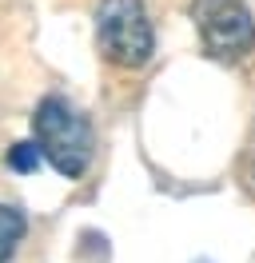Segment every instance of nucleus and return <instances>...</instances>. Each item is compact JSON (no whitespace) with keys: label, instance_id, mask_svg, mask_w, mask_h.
I'll list each match as a JSON object with an SVG mask.
<instances>
[{"label":"nucleus","instance_id":"5","mask_svg":"<svg viewBox=\"0 0 255 263\" xmlns=\"http://www.w3.org/2000/svg\"><path fill=\"white\" fill-rule=\"evenodd\" d=\"M40 164H44V152H40V144H36V140H20V144H12V148H8V167H12V172H20V176L36 172Z\"/></svg>","mask_w":255,"mask_h":263},{"label":"nucleus","instance_id":"4","mask_svg":"<svg viewBox=\"0 0 255 263\" xmlns=\"http://www.w3.org/2000/svg\"><path fill=\"white\" fill-rule=\"evenodd\" d=\"M20 239H24V212L12 203H0V263L12 259Z\"/></svg>","mask_w":255,"mask_h":263},{"label":"nucleus","instance_id":"6","mask_svg":"<svg viewBox=\"0 0 255 263\" xmlns=\"http://www.w3.org/2000/svg\"><path fill=\"white\" fill-rule=\"evenodd\" d=\"M239 180H243V187L255 196V140H251V148L243 152V164H239Z\"/></svg>","mask_w":255,"mask_h":263},{"label":"nucleus","instance_id":"2","mask_svg":"<svg viewBox=\"0 0 255 263\" xmlns=\"http://www.w3.org/2000/svg\"><path fill=\"white\" fill-rule=\"evenodd\" d=\"M96 48L116 68H143L156 52V32L143 0H100L96 8Z\"/></svg>","mask_w":255,"mask_h":263},{"label":"nucleus","instance_id":"3","mask_svg":"<svg viewBox=\"0 0 255 263\" xmlns=\"http://www.w3.org/2000/svg\"><path fill=\"white\" fill-rule=\"evenodd\" d=\"M191 20L211 60L239 64L255 52V20L243 0H191Z\"/></svg>","mask_w":255,"mask_h":263},{"label":"nucleus","instance_id":"1","mask_svg":"<svg viewBox=\"0 0 255 263\" xmlns=\"http://www.w3.org/2000/svg\"><path fill=\"white\" fill-rule=\"evenodd\" d=\"M32 140L64 180H80L92 164V124L64 96H44L32 112Z\"/></svg>","mask_w":255,"mask_h":263}]
</instances>
